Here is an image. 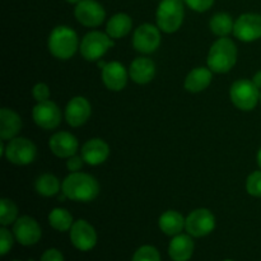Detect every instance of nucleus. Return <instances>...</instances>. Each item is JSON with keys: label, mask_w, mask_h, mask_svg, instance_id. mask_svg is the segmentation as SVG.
I'll use <instances>...</instances> for the list:
<instances>
[{"label": "nucleus", "mask_w": 261, "mask_h": 261, "mask_svg": "<svg viewBox=\"0 0 261 261\" xmlns=\"http://www.w3.org/2000/svg\"><path fill=\"white\" fill-rule=\"evenodd\" d=\"M63 194L74 201H92L98 196L99 185L93 176L83 172H71L61 185Z\"/></svg>", "instance_id": "nucleus-1"}, {"label": "nucleus", "mask_w": 261, "mask_h": 261, "mask_svg": "<svg viewBox=\"0 0 261 261\" xmlns=\"http://www.w3.org/2000/svg\"><path fill=\"white\" fill-rule=\"evenodd\" d=\"M237 61V47L232 40L222 37L212 45L208 54V68L214 73H227Z\"/></svg>", "instance_id": "nucleus-2"}, {"label": "nucleus", "mask_w": 261, "mask_h": 261, "mask_svg": "<svg viewBox=\"0 0 261 261\" xmlns=\"http://www.w3.org/2000/svg\"><path fill=\"white\" fill-rule=\"evenodd\" d=\"M79 41L75 31L66 25H59L54 28L48 37V50L55 58L66 60L75 54Z\"/></svg>", "instance_id": "nucleus-3"}, {"label": "nucleus", "mask_w": 261, "mask_h": 261, "mask_svg": "<svg viewBox=\"0 0 261 261\" xmlns=\"http://www.w3.org/2000/svg\"><path fill=\"white\" fill-rule=\"evenodd\" d=\"M184 15V0H162L155 14L158 28L166 33L176 32L182 24Z\"/></svg>", "instance_id": "nucleus-4"}, {"label": "nucleus", "mask_w": 261, "mask_h": 261, "mask_svg": "<svg viewBox=\"0 0 261 261\" xmlns=\"http://www.w3.org/2000/svg\"><path fill=\"white\" fill-rule=\"evenodd\" d=\"M229 96L232 103L242 111H251L260 101L259 88L249 79H240L234 82L229 91Z\"/></svg>", "instance_id": "nucleus-5"}, {"label": "nucleus", "mask_w": 261, "mask_h": 261, "mask_svg": "<svg viewBox=\"0 0 261 261\" xmlns=\"http://www.w3.org/2000/svg\"><path fill=\"white\" fill-rule=\"evenodd\" d=\"M112 45L114 42L109 35L99 31H93L84 36L79 48H81L82 56L86 60L96 61L99 60Z\"/></svg>", "instance_id": "nucleus-6"}, {"label": "nucleus", "mask_w": 261, "mask_h": 261, "mask_svg": "<svg viewBox=\"0 0 261 261\" xmlns=\"http://www.w3.org/2000/svg\"><path fill=\"white\" fill-rule=\"evenodd\" d=\"M36 154H37L36 145L25 138L10 139L4 153L5 158L9 162L18 166H25L32 163L35 161Z\"/></svg>", "instance_id": "nucleus-7"}, {"label": "nucleus", "mask_w": 261, "mask_h": 261, "mask_svg": "<svg viewBox=\"0 0 261 261\" xmlns=\"http://www.w3.org/2000/svg\"><path fill=\"white\" fill-rule=\"evenodd\" d=\"M234 37L244 42H252L261 38V15L246 13L237 18L233 27Z\"/></svg>", "instance_id": "nucleus-8"}, {"label": "nucleus", "mask_w": 261, "mask_h": 261, "mask_svg": "<svg viewBox=\"0 0 261 261\" xmlns=\"http://www.w3.org/2000/svg\"><path fill=\"white\" fill-rule=\"evenodd\" d=\"M216 227V218L208 209H196L186 218L185 228L190 236L204 237L211 233Z\"/></svg>", "instance_id": "nucleus-9"}, {"label": "nucleus", "mask_w": 261, "mask_h": 261, "mask_svg": "<svg viewBox=\"0 0 261 261\" xmlns=\"http://www.w3.org/2000/svg\"><path fill=\"white\" fill-rule=\"evenodd\" d=\"M161 33L155 25L145 23L135 30L133 45L139 53L152 54L160 47Z\"/></svg>", "instance_id": "nucleus-10"}, {"label": "nucleus", "mask_w": 261, "mask_h": 261, "mask_svg": "<svg viewBox=\"0 0 261 261\" xmlns=\"http://www.w3.org/2000/svg\"><path fill=\"white\" fill-rule=\"evenodd\" d=\"M75 18L86 27H97L102 24L106 18L103 7L96 0H82L76 4L74 10Z\"/></svg>", "instance_id": "nucleus-11"}, {"label": "nucleus", "mask_w": 261, "mask_h": 261, "mask_svg": "<svg viewBox=\"0 0 261 261\" xmlns=\"http://www.w3.org/2000/svg\"><path fill=\"white\" fill-rule=\"evenodd\" d=\"M33 120L40 127L46 130L55 129L61 121V112L53 101L38 102L32 111Z\"/></svg>", "instance_id": "nucleus-12"}, {"label": "nucleus", "mask_w": 261, "mask_h": 261, "mask_svg": "<svg viewBox=\"0 0 261 261\" xmlns=\"http://www.w3.org/2000/svg\"><path fill=\"white\" fill-rule=\"evenodd\" d=\"M13 233L20 245L31 246V245H35L40 241L42 232H41V227L38 226L35 219L24 216L15 221L14 227H13Z\"/></svg>", "instance_id": "nucleus-13"}, {"label": "nucleus", "mask_w": 261, "mask_h": 261, "mask_svg": "<svg viewBox=\"0 0 261 261\" xmlns=\"http://www.w3.org/2000/svg\"><path fill=\"white\" fill-rule=\"evenodd\" d=\"M71 244L81 251H88L96 246L97 234L93 227L86 221H78L73 223L70 228Z\"/></svg>", "instance_id": "nucleus-14"}, {"label": "nucleus", "mask_w": 261, "mask_h": 261, "mask_svg": "<svg viewBox=\"0 0 261 261\" xmlns=\"http://www.w3.org/2000/svg\"><path fill=\"white\" fill-rule=\"evenodd\" d=\"M50 149L56 157L70 158L75 155L79 148V143L73 134L68 132H59L50 138Z\"/></svg>", "instance_id": "nucleus-15"}, {"label": "nucleus", "mask_w": 261, "mask_h": 261, "mask_svg": "<svg viewBox=\"0 0 261 261\" xmlns=\"http://www.w3.org/2000/svg\"><path fill=\"white\" fill-rule=\"evenodd\" d=\"M91 111V105L84 97H74L65 109V120L70 126H82L89 119Z\"/></svg>", "instance_id": "nucleus-16"}, {"label": "nucleus", "mask_w": 261, "mask_h": 261, "mask_svg": "<svg viewBox=\"0 0 261 261\" xmlns=\"http://www.w3.org/2000/svg\"><path fill=\"white\" fill-rule=\"evenodd\" d=\"M102 81L110 91H121L127 82L125 66L119 61H112L102 68Z\"/></svg>", "instance_id": "nucleus-17"}, {"label": "nucleus", "mask_w": 261, "mask_h": 261, "mask_svg": "<svg viewBox=\"0 0 261 261\" xmlns=\"http://www.w3.org/2000/svg\"><path fill=\"white\" fill-rule=\"evenodd\" d=\"M110 154V148L102 139H91L84 143L82 147V158L84 162L91 166H98L107 160Z\"/></svg>", "instance_id": "nucleus-18"}, {"label": "nucleus", "mask_w": 261, "mask_h": 261, "mask_svg": "<svg viewBox=\"0 0 261 261\" xmlns=\"http://www.w3.org/2000/svg\"><path fill=\"white\" fill-rule=\"evenodd\" d=\"M155 74V65L150 59L138 58L132 63L129 75L135 83L147 84L153 79Z\"/></svg>", "instance_id": "nucleus-19"}, {"label": "nucleus", "mask_w": 261, "mask_h": 261, "mask_svg": "<svg viewBox=\"0 0 261 261\" xmlns=\"http://www.w3.org/2000/svg\"><path fill=\"white\" fill-rule=\"evenodd\" d=\"M194 241L188 234H177L171 241L168 254L173 261H188L193 256Z\"/></svg>", "instance_id": "nucleus-20"}, {"label": "nucleus", "mask_w": 261, "mask_h": 261, "mask_svg": "<svg viewBox=\"0 0 261 261\" xmlns=\"http://www.w3.org/2000/svg\"><path fill=\"white\" fill-rule=\"evenodd\" d=\"M22 127L19 115L9 109L0 110V137L3 140L13 139Z\"/></svg>", "instance_id": "nucleus-21"}, {"label": "nucleus", "mask_w": 261, "mask_h": 261, "mask_svg": "<svg viewBox=\"0 0 261 261\" xmlns=\"http://www.w3.org/2000/svg\"><path fill=\"white\" fill-rule=\"evenodd\" d=\"M212 74L211 69L206 68H196L189 73L185 79V88L191 93H199L209 87L212 83Z\"/></svg>", "instance_id": "nucleus-22"}, {"label": "nucleus", "mask_w": 261, "mask_h": 261, "mask_svg": "<svg viewBox=\"0 0 261 261\" xmlns=\"http://www.w3.org/2000/svg\"><path fill=\"white\" fill-rule=\"evenodd\" d=\"M133 20L125 13H117L114 17L110 18L107 23V35L111 38H121L126 36L132 31Z\"/></svg>", "instance_id": "nucleus-23"}, {"label": "nucleus", "mask_w": 261, "mask_h": 261, "mask_svg": "<svg viewBox=\"0 0 261 261\" xmlns=\"http://www.w3.org/2000/svg\"><path fill=\"white\" fill-rule=\"evenodd\" d=\"M186 219L178 212L168 211L163 213L160 218V228L168 236H177L184 229Z\"/></svg>", "instance_id": "nucleus-24"}, {"label": "nucleus", "mask_w": 261, "mask_h": 261, "mask_svg": "<svg viewBox=\"0 0 261 261\" xmlns=\"http://www.w3.org/2000/svg\"><path fill=\"white\" fill-rule=\"evenodd\" d=\"M209 25H211V31L214 35L226 37L227 35L233 32L234 23L231 15L227 14V13H217L212 17Z\"/></svg>", "instance_id": "nucleus-25"}, {"label": "nucleus", "mask_w": 261, "mask_h": 261, "mask_svg": "<svg viewBox=\"0 0 261 261\" xmlns=\"http://www.w3.org/2000/svg\"><path fill=\"white\" fill-rule=\"evenodd\" d=\"M35 188L40 195L48 198V196L56 195L60 191V182L51 173H43L36 180Z\"/></svg>", "instance_id": "nucleus-26"}, {"label": "nucleus", "mask_w": 261, "mask_h": 261, "mask_svg": "<svg viewBox=\"0 0 261 261\" xmlns=\"http://www.w3.org/2000/svg\"><path fill=\"white\" fill-rule=\"evenodd\" d=\"M48 222H50L51 227L55 228L56 231L65 232L73 226V217L66 209L56 208L48 216Z\"/></svg>", "instance_id": "nucleus-27"}, {"label": "nucleus", "mask_w": 261, "mask_h": 261, "mask_svg": "<svg viewBox=\"0 0 261 261\" xmlns=\"http://www.w3.org/2000/svg\"><path fill=\"white\" fill-rule=\"evenodd\" d=\"M17 205L9 199H2L0 201V223L3 226H8L17 219Z\"/></svg>", "instance_id": "nucleus-28"}, {"label": "nucleus", "mask_w": 261, "mask_h": 261, "mask_svg": "<svg viewBox=\"0 0 261 261\" xmlns=\"http://www.w3.org/2000/svg\"><path fill=\"white\" fill-rule=\"evenodd\" d=\"M132 261H161V256L155 247L142 246L137 250Z\"/></svg>", "instance_id": "nucleus-29"}, {"label": "nucleus", "mask_w": 261, "mask_h": 261, "mask_svg": "<svg viewBox=\"0 0 261 261\" xmlns=\"http://www.w3.org/2000/svg\"><path fill=\"white\" fill-rule=\"evenodd\" d=\"M246 190L250 195L261 198V171H255L247 177Z\"/></svg>", "instance_id": "nucleus-30"}, {"label": "nucleus", "mask_w": 261, "mask_h": 261, "mask_svg": "<svg viewBox=\"0 0 261 261\" xmlns=\"http://www.w3.org/2000/svg\"><path fill=\"white\" fill-rule=\"evenodd\" d=\"M13 246V236L7 228L0 229V254L5 255Z\"/></svg>", "instance_id": "nucleus-31"}, {"label": "nucleus", "mask_w": 261, "mask_h": 261, "mask_svg": "<svg viewBox=\"0 0 261 261\" xmlns=\"http://www.w3.org/2000/svg\"><path fill=\"white\" fill-rule=\"evenodd\" d=\"M184 3H185L190 9L201 13L211 9L212 5L214 4V0H184Z\"/></svg>", "instance_id": "nucleus-32"}, {"label": "nucleus", "mask_w": 261, "mask_h": 261, "mask_svg": "<svg viewBox=\"0 0 261 261\" xmlns=\"http://www.w3.org/2000/svg\"><path fill=\"white\" fill-rule=\"evenodd\" d=\"M32 94L37 102L47 101L48 97H50V89L45 83H38L33 87Z\"/></svg>", "instance_id": "nucleus-33"}, {"label": "nucleus", "mask_w": 261, "mask_h": 261, "mask_svg": "<svg viewBox=\"0 0 261 261\" xmlns=\"http://www.w3.org/2000/svg\"><path fill=\"white\" fill-rule=\"evenodd\" d=\"M84 160L82 157H78V155H71L70 158L66 162V167L70 172H78L82 167H83Z\"/></svg>", "instance_id": "nucleus-34"}, {"label": "nucleus", "mask_w": 261, "mask_h": 261, "mask_svg": "<svg viewBox=\"0 0 261 261\" xmlns=\"http://www.w3.org/2000/svg\"><path fill=\"white\" fill-rule=\"evenodd\" d=\"M41 261H64L63 255L59 250L56 249H50L42 255L41 257Z\"/></svg>", "instance_id": "nucleus-35"}, {"label": "nucleus", "mask_w": 261, "mask_h": 261, "mask_svg": "<svg viewBox=\"0 0 261 261\" xmlns=\"http://www.w3.org/2000/svg\"><path fill=\"white\" fill-rule=\"evenodd\" d=\"M252 82H254L255 86H256L257 88L261 89V70L257 71V73L255 74L254 78H252Z\"/></svg>", "instance_id": "nucleus-36"}, {"label": "nucleus", "mask_w": 261, "mask_h": 261, "mask_svg": "<svg viewBox=\"0 0 261 261\" xmlns=\"http://www.w3.org/2000/svg\"><path fill=\"white\" fill-rule=\"evenodd\" d=\"M257 165H259V167L261 170V148H260L259 153H257Z\"/></svg>", "instance_id": "nucleus-37"}, {"label": "nucleus", "mask_w": 261, "mask_h": 261, "mask_svg": "<svg viewBox=\"0 0 261 261\" xmlns=\"http://www.w3.org/2000/svg\"><path fill=\"white\" fill-rule=\"evenodd\" d=\"M68 3H70V4H78L79 2H82V0H66Z\"/></svg>", "instance_id": "nucleus-38"}, {"label": "nucleus", "mask_w": 261, "mask_h": 261, "mask_svg": "<svg viewBox=\"0 0 261 261\" xmlns=\"http://www.w3.org/2000/svg\"><path fill=\"white\" fill-rule=\"evenodd\" d=\"M260 103H261V92H260Z\"/></svg>", "instance_id": "nucleus-39"}]
</instances>
